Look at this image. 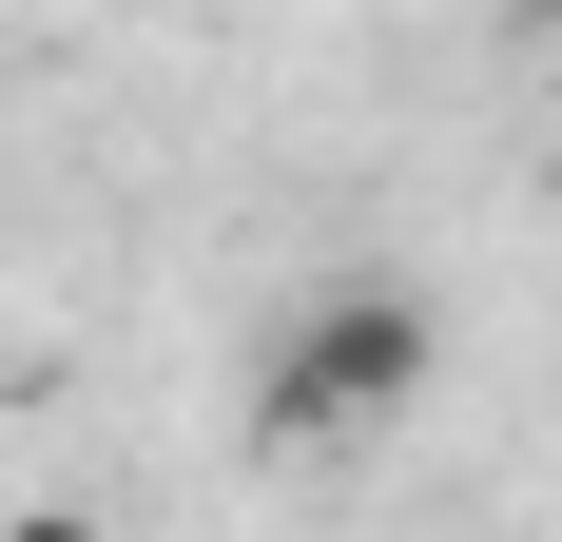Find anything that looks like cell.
<instances>
[{
  "mask_svg": "<svg viewBox=\"0 0 562 542\" xmlns=\"http://www.w3.org/2000/svg\"><path fill=\"white\" fill-rule=\"evenodd\" d=\"M447 369V310H427V271H311L272 310V369H252V427L272 445H369L427 407Z\"/></svg>",
  "mask_w": 562,
  "mask_h": 542,
  "instance_id": "cell-1",
  "label": "cell"
},
{
  "mask_svg": "<svg viewBox=\"0 0 562 542\" xmlns=\"http://www.w3.org/2000/svg\"><path fill=\"white\" fill-rule=\"evenodd\" d=\"M0 542H98V523H78V504H0Z\"/></svg>",
  "mask_w": 562,
  "mask_h": 542,
  "instance_id": "cell-2",
  "label": "cell"
}]
</instances>
